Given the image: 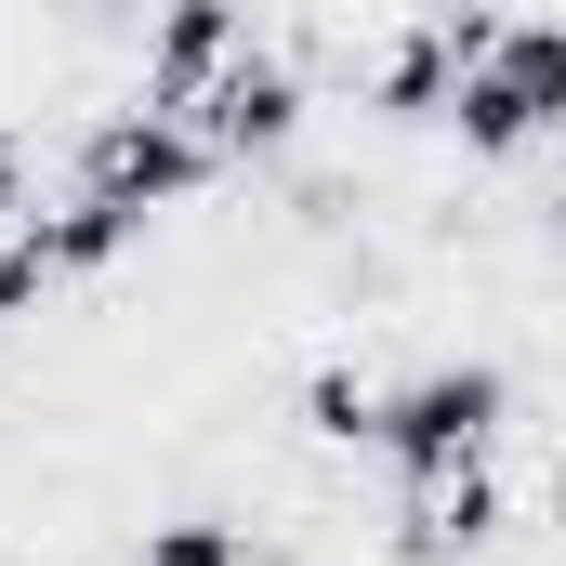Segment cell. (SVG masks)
I'll return each instance as SVG.
<instances>
[{
    "instance_id": "cell-5",
    "label": "cell",
    "mask_w": 566,
    "mask_h": 566,
    "mask_svg": "<svg viewBox=\"0 0 566 566\" xmlns=\"http://www.w3.org/2000/svg\"><path fill=\"white\" fill-rule=\"evenodd\" d=\"M185 119L211 133V158H264V145L303 133V66H290L277 40H251V53H238V66H224V80H211Z\"/></svg>"
},
{
    "instance_id": "cell-2",
    "label": "cell",
    "mask_w": 566,
    "mask_h": 566,
    "mask_svg": "<svg viewBox=\"0 0 566 566\" xmlns=\"http://www.w3.org/2000/svg\"><path fill=\"white\" fill-rule=\"evenodd\" d=\"M448 133H461V158H514V145L566 133V13H501V40L474 53Z\"/></svg>"
},
{
    "instance_id": "cell-12",
    "label": "cell",
    "mask_w": 566,
    "mask_h": 566,
    "mask_svg": "<svg viewBox=\"0 0 566 566\" xmlns=\"http://www.w3.org/2000/svg\"><path fill=\"white\" fill-rule=\"evenodd\" d=\"M13 224H27V145L0 133V238H13Z\"/></svg>"
},
{
    "instance_id": "cell-7",
    "label": "cell",
    "mask_w": 566,
    "mask_h": 566,
    "mask_svg": "<svg viewBox=\"0 0 566 566\" xmlns=\"http://www.w3.org/2000/svg\"><path fill=\"white\" fill-rule=\"evenodd\" d=\"M133 238H145V224H133V211H106V198H53V211H27V251H40L53 277H106Z\"/></svg>"
},
{
    "instance_id": "cell-11",
    "label": "cell",
    "mask_w": 566,
    "mask_h": 566,
    "mask_svg": "<svg viewBox=\"0 0 566 566\" xmlns=\"http://www.w3.org/2000/svg\"><path fill=\"white\" fill-rule=\"evenodd\" d=\"M40 290H53V264H40V251H27V224H13V238H0V316H27Z\"/></svg>"
},
{
    "instance_id": "cell-6",
    "label": "cell",
    "mask_w": 566,
    "mask_h": 566,
    "mask_svg": "<svg viewBox=\"0 0 566 566\" xmlns=\"http://www.w3.org/2000/svg\"><path fill=\"white\" fill-rule=\"evenodd\" d=\"M238 53H251V13H238V0H171V13L145 27V93H133V106L185 119V106H198Z\"/></svg>"
},
{
    "instance_id": "cell-10",
    "label": "cell",
    "mask_w": 566,
    "mask_h": 566,
    "mask_svg": "<svg viewBox=\"0 0 566 566\" xmlns=\"http://www.w3.org/2000/svg\"><path fill=\"white\" fill-rule=\"evenodd\" d=\"M133 566H251V527L238 514H158L133 541Z\"/></svg>"
},
{
    "instance_id": "cell-8",
    "label": "cell",
    "mask_w": 566,
    "mask_h": 566,
    "mask_svg": "<svg viewBox=\"0 0 566 566\" xmlns=\"http://www.w3.org/2000/svg\"><path fill=\"white\" fill-rule=\"evenodd\" d=\"M488 527H501V488H488V474H461V488H422V501H409V554H474V541H488Z\"/></svg>"
},
{
    "instance_id": "cell-9",
    "label": "cell",
    "mask_w": 566,
    "mask_h": 566,
    "mask_svg": "<svg viewBox=\"0 0 566 566\" xmlns=\"http://www.w3.org/2000/svg\"><path fill=\"white\" fill-rule=\"evenodd\" d=\"M303 434H316V448H369V434H382V382H356V369H303Z\"/></svg>"
},
{
    "instance_id": "cell-13",
    "label": "cell",
    "mask_w": 566,
    "mask_h": 566,
    "mask_svg": "<svg viewBox=\"0 0 566 566\" xmlns=\"http://www.w3.org/2000/svg\"><path fill=\"white\" fill-rule=\"evenodd\" d=\"M541 224H554V238H566V185H554V198H541Z\"/></svg>"
},
{
    "instance_id": "cell-3",
    "label": "cell",
    "mask_w": 566,
    "mask_h": 566,
    "mask_svg": "<svg viewBox=\"0 0 566 566\" xmlns=\"http://www.w3.org/2000/svg\"><path fill=\"white\" fill-rule=\"evenodd\" d=\"M211 171H224V158H211V133H198V119H158V106H93V119H80V185H66V198H106V211L158 224V211H185Z\"/></svg>"
},
{
    "instance_id": "cell-1",
    "label": "cell",
    "mask_w": 566,
    "mask_h": 566,
    "mask_svg": "<svg viewBox=\"0 0 566 566\" xmlns=\"http://www.w3.org/2000/svg\"><path fill=\"white\" fill-rule=\"evenodd\" d=\"M501 409H514V382L488 369V356H434L409 382H382V461L409 474V501L422 488H461V474H488V448H501Z\"/></svg>"
},
{
    "instance_id": "cell-4",
    "label": "cell",
    "mask_w": 566,
    "mask_h": 566,
    "mask_svg": "<svg viewBox=\"0 0 566 566\" xmlns=\"http://www.w3.org/2000/svg\"><path fill=\"white\" fill-rule=\"evenodd\" d=\"M488 40H501V13H409V27L382 40V66H369V106H382V119H448Z\"/></svg>"
}]
</instances>
